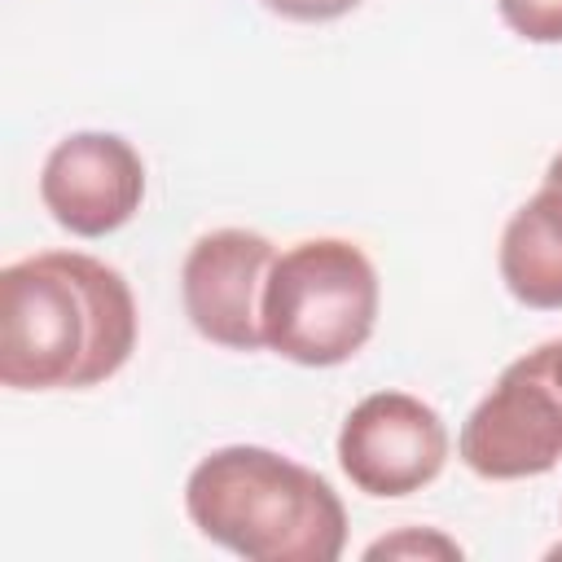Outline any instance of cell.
Listing matches in <instances>:
<instances>
[{"mask_svg": "<svg viewBox=\"0 0 562 562\" xmlns=\"http://www.w3.org/2000/svg\"><path fill=\"white\" fill-rule=\"evenodd\" d=\"M136 303L92 255L44 250L0 272V382L13 391H79L127 364Z\"/></svg>", "mask_w": 562, "mask_h": 562, "instance_id": "1", "label": "cell"}, {"mask_svg": "<svg viewBox=\"0 0 562 562\" xmlns=\"http://www.w3.org/2000/svg\"><path fill=\"white\" fill-rule=\"evenodd\" d=\"M193 527L250 562H334L347 544L338 492L307 465L233 443L202 457L184 483Z\"/></svg>", "mask_w": 562, "mask_h": 562, "instance_id": "2", "label": "cell"}, {"mask_svg": "<svg viewBox=\"0 0 562 562\" xmlns=\"http://www.w3.org/2000/svg\"><path fill=\"white\" fill-rule=\"evenodd\" d=\"M378 321V272L342 237L299 241L277 255L263 285V342L294 364L351 360Z\"/></svg>", "mask_w": 562, "mask_h": 562, "instance_id": "3", "label": "cell"}, {"mask_svg": "<svg viewBox=\"0 0 562 562\" xmlns=\"http://www.w3.org/2000/svg\"><path fill=\"white\" fill-rule=\"evenodd\" d=\"M461 461L479 479H531L562 461V386L553 342L514 360L461 426Z\"/></svg>", "mask_w": 562, "mask_h": 562, "instance_id": "4", "label": "cell"}, {"mask_svg": "<svg viewBox=\"0 0 562 562\" xmlns=\"http://www.w3.org/2000/svg\"><path fill=\"white\" fill-rule=\"evenodd\" d=\"M448 461V430L430 404L404 391L360 400L338 430V465L369 496H408Z\"/></svg>", "mask_w": 562, "mask_h": 562, "instance_id": "5", "label": "cell"}, {"mask_svg": "<svg viewBox=\"0 0 562 562\" xmlns=\"http://www.w3.org/2000/svg\"><path fill=\"white\" fill-rule=\"evenodd\" d=\"M277 263L268 237L246 228H215L193 241L180 290L193 329L233 351H259L263 342V285Z\"/></svg>", "mask_w": 562, "mask_h": 562, "instance_id": "6", "label": "cell"}, {"mask_svg": "<svg viewBox=\"0 0 562 562\" xmlns=\"http://www.w3.org/2000/svg\"><path fill=\"white\" fill-rule=\"evenodd\" d=\"M40 198L75 237H105L123 228L145 198L140 154L114 132H75L44 158Z\"/></svg>", "mask_w": 562, "mask_h": 562, "instance_id": "7", "label": "cell"}, {"mask_svg": "<svg viewBox=\"0 0 562 562\" xmlns=\"http://www.w3.org/2000/svg\"><path fill=\"white\" fill-rule=\"evenodd\" d=\"M501 277L527 307H562V154L549 162L544 184L527 198L501 237Z\"/></svg>", "mask_w": 562, "mask_h": 562, "instance_id": "8", "label": "cell"}, {"mask_svg": "<svg viewBox=\"0 0 562 562\" xmlns=\"http://www.w3.org/2000/svg\"><path fill=\"white\" fill-rule=\"evenodd\" d=\"M505 26L531 44H562V0H496Z\"/></svg>", "mask_w": 562, "mask_h": 562, "instance_id": "9", "label": "cell"}, {"mask_svg": "<svg viewBox=\"0 0 562 562\" xmlns=\"http://www.w3.org/2000/svg\"><path fill=\"white\" fill-rule=\"evenodd\" d=\"M263 4L281 18H294V22H329V18L351 13L360 0H263Z\"/></svg>", "mask_w": 562, "mask_h": 562, "instance_id": "10", "label": "cell"}, {"mask_svg": "<svg viewBox=\"0 0 562 562\" xmlns=\"http://www.w3.org/2000/svg\"><path fill=\"white\" fill-rule=\"evenodd\" d=\"M426 553V549H435V553H448V558H461V549L452 544V540H443V536H395V540H378V544H369V558H382V553Z\"/></svg>", "mask_w": 562, "mask_h": 562, "instance_id": "11", "label": "cell"}, {"mask_svg": "<svg viewBox=\"0 0 562 562\" xmlns=\"http://www.w3.org/2000/svg\"><path fill=\"white\" fill-rule=\"evenodd\" d=\"M553 378H558V386H562V338L553 342Z\"/></svg>", "mask_w": 562, "mask_h": 562, "instance_id": "12", "label": "cell"}, {"mask_svg": "<svg viewBox=\"0 0 562 562\" xmlns=\"http://www.w3.org/2000/svg\"><path fill=\"white\" fill-rule=\"evenodd\" d=\"M553 553H562V544H558V549H553Z\"/></svg>", "mask_w": 562, "mask_h": 562, "instance_id": "13", "label": "cell"}]
</instances>
